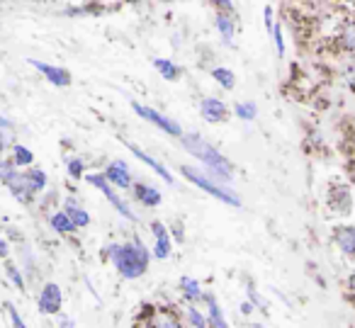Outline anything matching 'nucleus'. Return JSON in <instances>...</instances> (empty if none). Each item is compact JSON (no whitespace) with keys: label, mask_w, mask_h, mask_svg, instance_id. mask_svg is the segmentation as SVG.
Returning <instances> with one entry per match:
<instances>
[{"label":"nucleus","mask_w":355,"mask_h":328,"mask_svg":"<svg viewBox=\"0 0 355 328\" xmlns=\"http://www.w3.org/2000/svg\"><path fill=\"white\" fill-rule=\"evenodd\" d=\"M103 255H107L112 260V265L117 268V273L124 279H137L148 270V250L139 239H134L132 243H112L103 250Z\"/></svg>","instance_id":"1"},{"label":"nucleus","mask_w":355,"mask_h":328,"mask_svg":"<svg viewBox=\"0 0 355 328\" xmlns=\"http://www.w3.org/2000/svg\"><path fill=\"white\" fill-rule=\"evenodd\" d=\"M180 144H183L185 151L193 153L198 161L205 163V168L212 173V178L219 182V185H222V182H232V178H234L232 163H229L212 144H207L202 137H198V134H183V137H180Z\"/></svg>","instance_id":"2"},{"label":"nucleus","mask_w":355,"mask_h":328,"mask_svg":"<svg viewBox=\"0 0 355 328\" xmlns=\"http://www.w3.org/2000/svg\"><path fill=\"white\" fill-rule=\"evenodd\" d=\"M183 175L188 178L193 185H198L200 190L209 192V195L217 197V200L227 202V205H232V207H241V200H239L236 192L229 190V187H224V185H219L212 175H207V173L198 171V168H193V166H183Z\"/></svg>","instance_id":"3"},{"label":"nucleus","mask_w":355,"mask_h":328,"mask_svg":"<svg viewBox=\"0 0 355 328\" xmlns=\"http://www.w3.org/2000/svg\"><path fill=\"white\" fill-rule=\"evenodd\" d=\"M132 110L141 119L156 124L158 129H163V132L171 134V137H183V129H180V124H178L175 119H171V117H166V114L156 112L153 107H146V105H141V103H132Z\"/></svg>","instance_id":"4"},{"label":"nucleus","mask_w":355,"mask_h":328,"mask_svg":"<svg viewBox=\"0 0 355 328\" xmlns=\"http://www.w3.org/2000/svg\"><path fill=\"white\" fill-rule=\"evenodd\" d=\"M85 180H88L93 187H98V190L103 192L105 197H107V202H110V205H112L114 209H117L119 214L124 216V219H129V221H137V214H134V212H132V207H129L124 200H119V195L112 190V185H110V182L105 180V175H95V173H93V175H85Z\"/></svg>","instance_id":"5"},{"label":"nucleus","mask_w":355,"mask_h":328,"mask_svg":"<svg viewBox=\"0 0 355 328\" xmlns=\"http://www.w3.org/2000/svg\"><path fill=\"white\" fill-rule=\"evenodd\" d=\"M61 302H64V297H61L59 284H54V282L44 284V289H42V294H40V311L42 313H59Z\"/></svg>","instance_id":"6"},{"label":"nucleus","mask_w":355,"mask_h":328,"mask_svg":"<svg viewBox=\"0 0 355 328\" xmlns=\"http://www.w3.org/2000/svg\"><path fill=\"white\" fill-rule=\"evenodd\" d=\"M105 180L114 187H129L132 185V175H129V168L124 161H112L105 168Z\"/></svg>","instance_id":"7"},{"label":"nucleus","mask_w":355,"mask_h":328,"mask_svg":"<svg viewBox=\"0 0 355 328\" xmlns=\"http://www.w3.org/2000/svg\"><path fill=\"white\" fill-rule=\"evenodd\" d=\"M151 231L153 236H156V245H153V255H156L158 260H166L168 255H171V234H168V229L161 224V221H153L151 224Z\"/></svg>","instance_id":"8"},{"label":"nucleus","mask_w":355,"mask_h":328,"mask_svg":"<svg viewBox=\"0 0 355 328\" xmlns=\"http://www.w3.org/2000/svg\"><path fill=\"white\" fill-rule=\"evenodd\" d=\"M200 112H202V117L207 119L209 124H219L227 117V105L217 98H205L202 105H200Z\"/></svg>","instance_id":"9"},{"label":"nucleus","mask_w":355,"mask_h":328,"mask_svg":"<svg viewBox=\"0 0 355 328\" xmlns=\"http://www.w3.org/2000/svg\"><path fill=\"white\" fill-rule=\"evenodd\" d=\"M32 66H35L37 71H42V74L46 76V80L54 85H59V88H64V85L71 83V74L66 69H59V66H49V64H42V61H30Z\"/></svg>","instance_id":"10"},{"label":"nucleus","mask_w":355,"mask_h":328,"mask_svg":"<svg viewBox=\"0 0 355 328\" xmlns=\"http://www.w3.org/2000/svg\"><path fill=\"white\" fill-rule=\"evenodd\" d=\"M6 185L10 187V192H12V195H15L20 202H32V195H35V192H32L30 182H27V175H22V173H17V171H15V173H12V175L6 180Z\"/></svg>","instance_id":"11"},{"label":"nucleus","mask_w":355,"mask_h":328,"mask_svg":"<svg viewBox=\"0 0 355 328\" xmlns=\"http://www.w3.org/2000/svg\"><path fill=\"white\" fill-rule=\"evenodd\" d=\"M129 148H132V153H134V156L139 158V161H144V163H146V166L151 168V171L156 173V175H161L163 180L168 182V185H173V182H175V180H173V175H171V171H168V168L163 166V163H158V161H156V158H153V156H148V153H144V151H141V148H139V146H132V144H129Z\"/></svg>","instance_id":"12"},{"label":"nucleus","mask_w":355,"mask_h":328,"mask_svg":"<svg viewBox=\"0 0 355 328\" xmlns=\"http://www.w3.org/2000/svg\"><path fill=\"white\" fill-rule=\"evenodd\" d=\"M64 214L69 216L71 221H73L76 229H80V226H88V224H90V214L83 209V207L78 205V202L73 200V197H69V200H66Z\"/></svg>","instance_id":"13"},{"label":"nucleus","mask_w":355,"mask_h":328,"mask_svg":"<svg viewBox=\"0 0 355 328\" xmlns=\"http://www.w3.org/2000/svg\"><path fill=\"white\" fill-rule=\"evenodd\" d=\"M336 243L345 255H355V226H338L336 229Z\"/></svg>","instance_id":"14"},{"label":"nucleus","mask_w":355,"mask_h":328,"mask_svg":"<svg viewBox=\"0 0 355 328\" xmlns=\"http://www.w3.org/2000/svg\"><path fill=\"white\" fill-rule=\"evenodd\" d=\"M137 197H139V202L146 207H156V205H161V200H163L161 192H158L156 187L146 185V182H137Z\"/></svg>","instance_id":"15"},{"label":"nucleus","mask_w":355,"mask_h":328,"mask_svg":"<svg viewBox=\"0 0 355 328\" xmlns=\"http://www.w3.org/2000/svg\"><path fill=\"white\" fill-rule=\"evenodd\" d=\"M205 299H207V309H209L207 326H212V328H229V323H227V318H224V311L219 309L217 299H214V297H205Z\"/></svg>","instance_id":"16"},{"label":"nucleus","mask_w":355,"mask_h":328,"mask_svg":"<svg viewBox=\"0 0 355 328\" xmlns=\"http://www.w3.org/2000/svg\"><path fill=\"white\" fill-rule=\"evenodd\" d=\"M180 289H183V297L188 299V302H198V299H202V287L198 284V279L180 277Z\"/></svg>","instance_id":"17"},{"label":"nucleus","mask_w":355,"mask_h":328,"mask_svg":"<svg viewBox=\"0 0 355 328\" xmlns=\"http://www.w3.org/2000/svg\"><path fill=\"white\" fill-rule=\"evenodd\" d=\"M217 30H219V35L224 37V42H227V46H232V40H234V20L229 15H224V12H219L217 15Z\"/></svg>","instance_id":"18"},{"label":"nucleus","mask_w":355,"mask_h":328,"mask_svg":"<svg viewBox=\"0 0 355 328\" xmlns=\"http://www.w3.org/2000/svg\"><path fill=\"white\" fill-rule=\"evenodd\" d=\"M153 66H156V71L166 80H178V76H180V69H178V66L173 64V61H168V59H156V61H153Z\"/></svg>","instance_id":"19"},{"label":"nucleus","mask_w":355,"mask_h":328,"mask_svg":"<svg viewBox=\"0 0 355 328\" xmlns=\"http://www.w3.org/2000/svg\"><path fill=\"white\" fill-rule=\"evenodd\" d=\"M51 226H54V231H59V234H71V231H76L73 221H71L64 212H59V214L51 216Z\"/></svg>","instance_id":"20"},{"label":"nucleus","mask_w":355,"mask_h":328,"mask_svg":"<svg viewBox=\"0 0 355 328\" xmlns=\"http://www.w3.org/2000/svg\"><path fill=\"white\" fill-rule=\"evenodd\" d=\"M27 182H30L32 192H42L46 187V173L40 171V168H35V171L27 173Z\"/></svg>","instance_id":"21"},{"label":"nucleus","mask_w":355,"mask_h":328,"mask_svg":"<svg viewBox=\"0 0 355 328\" xmlns=\"http://www.w3.org/2000/svg\"><path fill=\"white\" fill-rule=\"evenodd\" d=\"M212 76H214V80H217V83H222L227 90H232L234 83H236V76H234L229 69H222V66H219V69H214Z\"/></svg>","instance_id":"22"},{"label":"nucleus","mask_w":355,"mask_h":328,"mask_svg":"<svg viewBox=\"0 0 355 328\" xmlns=\"http://www.w3.org/2000/svg\"><path fill=\"white\" fill-rule=\"evenodd\" d=\"M234 112L239 114V117L243 119V122H251V119H256L258 114V107L253 103H236V107H234Z\"/></svg>","instance_id":"23"},{"label":"nucleus","mask_w":355,"mask_h":328,"mask_svg":"<svg viewBox=\"0 0 355 328\" xmlns=\"http://www.w3.org/2000/svg\"><path fill=\"white\" fill-rule=\"evenodd\" d=\"M185 316L193 328H207V316H202V311H198L195 307H185Z\"/></svg>","instance_id":"24"},{"label":"nucleus","mask_w":355,"mask_h":328,"mask_svg":"<svg viewBox=\"0 0 355 328\" xmlns=\"http://www.w3.org/2000/svg\"><path fill=\"white\" fill-rule=\"evenodd\" d=\"M340 44L355 54V22H350V25L343 27V32H340Z\"/></svg>","instance_id":"25"},{"label":"nucleus","mask_w":355,"mask_h":328,"mask_svg":"<svg viewBox=\"0 0 355 328\" xmlns=\"http://www.w3.org/2000/svg\"><path fill=\"white\" fill-rule=\"evenodd\" d=\"M32 161H35V156H32L30 148L15 146V166H30Z\"/></svg>","instance_id":"26"},{"label":"nucleus","mask_w":355,"mask_h":328,"mask_svg":"<svg viewBox=\"0 0 355 328\" xmlns=\"http://www.w3.org/2000/svg\"><path fill=\"white\" fill-rule=\"evenodd\" d=\"M158 328H183L173 313H158Z\"/></svg>","instance_id":"27"},{"label":"nucleus","mask_w":355,"mask_h":328,"mask_svg":"<svg viewBox=\"0 0 355 328\" xmlns=\"http://www.w3.org/2000/svg\"><path fill=\"white\" fill-rule=\"evenodd\" d=\"M272 37H275V51H277V56H285V42H282V27H280V22H275V25H272Z\"/></svg>","instance_id":"28"},{"label":"nucleus","mask_w":355,"mask_h":328,"mask_svg":"<svg viewBox=\"0 0 355 328\" xmlns=\"http://www.w3.org/2000/svg\"><path fill=\"white\" fill-rule=\"evenodd\" d=\"M8 275H10V282L15 284V287H17V289H20V292H22V289H25V279H22L20 270H17V268H15V265H12V263H8Z\"/></svg>","instance_id":"29"},{"label":"nucleus","mask_w":355,"mask_h":328,"mask_svg":"<svg viewBox=\"0 0 355 328\" xmlns=\"http://www.w3.org/2000/svg\"><path fill=\"white\" fill-rule=\"evenodd\" d=\"M6 309H8V313H10V323H12V328H27L25 326V321H22V316L17 313V309L12 307V304H6Z\"/></svg>","instance_id":"30"},{"label":"nucleus","mask_w":355,"mask_h":328,"mask_svg":"<svg viewBox=\"0 0 355 328\" xmlns=\"http://www.w3.org/2000/svg\"><path fill=\"white\" fill-rule=\"evenodd\" d=\"M69 175L78 180V178L83 175V161H78V158H71V161H69Z\"/></svg>","instance_id":"31"},{"label":"nucleus","mask_w":355,"mask_h":328,"mask_svg":"<svg viewBox=\"0 0 355 328\" xmlns=\"http://www.w3.org/2000/svg\"><path fill=\"white\" fill-rule=\"evenodd\" d=\"M272 25H275V22H272V8H266V30L272 32Z\"/></svg>","instance_id":"32"},{"label":"nucleus","mask_w":355,"mask_h":328,"mask_svg":"<svg viewBox=\"0 0 355 328\" xmlns=\"http://www.w3.org/2000/svg\"><path fill=\"white\" fill-rule=\"evenodd\" d=\"M8 253H10V248H8L6 241L0 239V258H8Z\"/></svg>","instance_id":"33"},{"label":"nucleus","mask_w":355,"mask_h":328,"mask_svg":"<svg viewBox=\"0 0 355 328\" xmlns=\"http://www.w3.org/2000/svg\"><path fill=\"white\" fill-rule=\"evenodd\" d=\"M241 311H243V313H251V311H253V304H251V302H243V304H241Z\"/></svg>","instance_id":"34"},{"label":"nucleus","mask_w":355,"mask_h":328,"mask_svg":"<svg viewBox=\"0 0 355 328\" xmlns=\"http://www.w3.org/2000/svg\"><path fill=\"white\" fill-rule=\"evenodd\" d=\"M0 127H3V129H10V127H12L10 119H6V117H3V114H0Z\"/></svg>","instance_id":"35"},{"label":"nucleus","mask_w":355,"mask_h":328,"mask_svg":"<svg viewBox=\"0 0 355 328\" xmlns=\"http://www.w3.org/2000/svg\"><path fill=\"white\" fill-rule=\"evenodd\" d=\"M61 328H73V321H71V318H64V321H61Z\"/></svg>","instance_id":"36"},{"label":"nucleus","mask_w":355,"mask_h":328,"mask_svg":"<svg viewBox=\"0 0 355 328\" xmlns=\"http://www.w3.org/2000/svg\"><path fill=\"white\" fill-rule=\"evenodd\" d=\"M6 148V137H3V132H0V151Z\"/></svg>","instance_id":"37"},{"label":"nucleus","mask_w":355,"mask_h":328,"mask_svg":"<svg viewBox=\"0 0 355 328\" xmlns=\"http://www.w3.org/2000/svg\"><path fill=\"white\" fill-rule=\"evenodd\" d=\"M350 289H353V294H355V273L350 275Z\"/></svg>","instance_id":"38"},{"label":"nucleus","mask_w":355,"mask_h":328,"mask_svg":"<svg viewBox=\"0 0 355 328\" xmlns=\"http://www.w3.org/2000/svg\"><path fill=\"white\" fill-rule=\"evenodd\" d=\"M253 328H263V326H258V323H256V326H253Z\"/></svg>","instance_id":"39"}]
</instances>
